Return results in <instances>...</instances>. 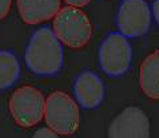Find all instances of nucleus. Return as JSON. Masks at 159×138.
<instances>
[{"mask_svg":"<svg viewBox=\"0 0 159 138\" xmlns=\"http://www.w3.org/2000/svg\"><path fill=\"white\" fill-rule=\"evenodd\" d=\"M140 88L151 99H159V50L150 54L139 70Z\"/></svg>","mask_w":159,"mask_h":138,"instance_id":"9d476101","label":"nucleus"},{"mask_svg":"<svg viewBox=\"0 0 159 138\" xmlns=\"http://www.w3.org/2000/svg\"><path fill=\"white\" fill-rule=\"evenodd\" d=\"M44 119L58 134L71 136L78 130L80 121L78 103L63 91L52 93L46 99Z\"/></svg>","mask_w":159,"mask_h":138,"instance_id":"7ed1b4c3","label":"nucleus"},{"mask_svg":"<svg viewBox=\"0 0 159 138\" xmlns=\"http://www.w3.org/2000/svg\"><path fill=\"white\" fill-rule=\"evenodd\" d=\"M25 64L32 73L44 77L58 74L63 66V47L54 30L35 31L25 50Z\"/></svg>","mask_w":159,"mask_h":138,"instance_id":"f257e3e1","label":"nucleus"},{"mask_svg":"<svg viewBox=\"0 0 159 138\" xmlns=\"http://www.w3.org/2000/svg\"><path fill=\"white\" fill-rule=\"evenodd\" d=\"M11 3L12 0H0V20L4 19L8 15L11 8Z\"/></svg>","mask_w":159,"mask_h":138,"instance_id":"ddd939ff","label":"nucleus"},{"mask_svg":"<svg viewBox=\"0 0 159 138\" xmlns=\"http://www.w3.org/2000/svg\"><path fill=\"white\" fill-rule=\"evenodd\" d=\"M111 138H147L150 121L139 107H127L114 119L108 129Z\"/></svg>","mask_w":159,"mask_h":138,"instance_id":"0eeeda50","label":"nucleus"},{"mask_svg":"<svg viewBox=\"0 0 159 138\" xmlns=\"http://www.w3.org/2000/svg\"><path fill=\"white\" fill-rule=\"evenodd\" d=\"M60 3L61 0H17V10L24 23L38 24L58 14Z\"/></svg>","mask_w":159,"mask_h":138,"instance_id":"1a4fd4ad","label":"nucleus"},{"mask_svg":"<svg viewBox=\"0 0 159 138\" xmlns=\"http://www.w3.org/2000/svg\"><path fill=\"white\" fill-rule=\"evenodd\" d=\"M59 134L56 133L55 130H52V129L50 126H47V127H42V129H39V130L35 131V134L34 137L35 138H38V137H48V138H55V137H58Z\"/></svg>","mask_w":159,"mask_h":138,"instance_id":"f8f14e48","label":"nucleus"},{"mask_svg":"<svg viewBox=\"0 0 159 138\" xmlns=\"http://www.w3.org/2000/svg\"><path fill=\"white\" fill-rule=\"evenodd\" d=\"M46 99L38 88L23 86L12 94L10 99V113L21 127L38 125L44 117Z\"/></svg>","mask_w":159,"mask_h":138,"instance_id":"20e7f679","label":"nucleus"},{"mask_svg":"<svg viewBox=\"0 0 159 138\" xmlns=\"http://www.w3.org/2000/svg\"><path fill=\"white\" fill-rule=\"evenodd\" d=\"M74 93L83 109H95L104 98V86L100 78L92 71H84L76 78Z\"/></svg>","mask_w":159,"mask_h":138,"instance_id":"6e6552de","label":"nucleus"},{"mask_svg":"<svg viewBox=\"0 0 159 138\" xmlns=\"http://www.w3.org/2000/svg\"><path fill=\"white\" fill-rule=\"evenodd\" d=\"M99 64L108 77H120L130 69L132 48L120 32H112L103 40L99 48Z\"/></svg>","mask_w":159,"mask_h":138,"instance_id":"39448f33","label":"nucleus"},{"mask_svg":"<svg viewBox=\"0 0 159 138\" xmlns=\"http://www.w3.org/2000/svg\"><path fill=\"white\" fill-rule=\"evenodd\" d=\"M59 40L71 48L86 46L92 35L91 21L80 8L67 6L58 11L54 16L52 26Z\"/></svg>","mask_w":159,"mask_h":138,"instance_id":"f03ea898","label":"nucleus"},{"mask_svg":"<svg viewBox=\"0 0 159 138\" xmlns=\"http://www.w3.org/2000/svg\"><path fill=\"white\" fill-rule=\"evenodd\" d=\"M116 26L127 38L144 35L151 26V10L144 0H123L116 16Z\"/></svg>","mask_w":159,"mask_h":138,"instance_id":"423d86ee","label":"nucleus"},{"mask_svg":"<svg viewBox=\"0 0 159 138\" xmlns=\"http://www.w3.org/2000/svg\"><path fill=\"white\" fill-rule=\"evenodd\" d=\"M20 77V64L11 51H0V90L11 87Z\"/></svg>","mask_w":159,"mask_h":138,"instance_id":"9b49d317","label":"nucleus"},{"mask_svg":"<svg viewBox=\"0 0 159 138\" xmlns=\"http://www.w3.org/2000/svg\"><path fill=\"white\" fill-rule=\"evenodd\" d=\"M68 6H72V7H84L87 6L91 0H64Z\"/></svg>","mask_w":159,"mask_h":138,"instance_id":"4468645a","label":"nucleus"},{"mask_svg":"<svg viewBox=\"0 0 159 138\" xmlns=\"http://www.w3.org/2000/svg\"><path fill=\"white\" fill-rule=\"evenodd\" d=\"M152 14H154V17H155V21L159 26V0H154V3H152Z\"/></svg>","mask_w":159,"mask_h":138,"instance_id":"2eb2a0df","label":"nucleus"}]
</instances>
